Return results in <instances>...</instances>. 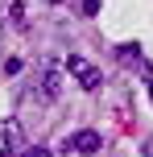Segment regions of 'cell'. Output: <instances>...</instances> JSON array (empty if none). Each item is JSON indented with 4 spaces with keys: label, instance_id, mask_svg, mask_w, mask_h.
Wrapping results in <instances>:
<instances>
[{
    "label": "cell",
    "instance_id": "cell-1",
    "mask_svg": "<svg viewBox=\"0 0 153 157\" xmlns=\"http://www.w3.org/2000/svg\"><path fill=\"white\" fill-rule=\"evenodd\" d=\"M66 75H75V78H79V87H87V91H95V87L104 83V75H99L95 66L87 62V58H79V54L66 58Z\"/></svg>",
    "mask_w": 153,
    "mask_h": 157
},
{
    "label": "cell",
    "instance_id": "cell-6",
    "mask_svg": "<svg viewBox=\"0 0 153 157\" xmlns=\"http://www.w3.org/2000/svg\"><path fill=\"white\" fill-rule=\"evenodd\" d=\"M120 62H141V46H120Z\"/></svg>",
    "mask_w": 153,
    "mask_h": 157
},
{
    "label": "cell",
    "instance_id": "cell-5",
    "mask_svg": "<svg viewBox=\"0 0 153 157\" xmlns=\"http://www.w3.org/2000/svg\"><path fill=\"white\" fill-rule=\"evenodd\" d=\"M8 17H13V25H17V29H29V17H25V4H21V0L8 8Z\"/></svg>",
    "mask_w": 153,
    "mask_h": 157
},
{
    "label": "cell",
    "instance_id": "cell-4",
    "mask_svg": "<svg viewBox=\"0 0 153 157\" xmlns=\"http://www.w3.org/2000/svg\"><path fill=\"white\" fill-rule=\"evenodd\" d=\"M41 91H46L50 99L62 95V75H58V66H46V75H41Z\"/></svg>",
    "mask_w": 153,
    "mask_h": 157
},
{
    "label": "cell",
    "instance_id": "cell-11",
    "mask_svg": "<svg viewBox=\"0 0 153 157\" xmlns=\"http://www.w3.org/2000/svg\"><path fill=\"white\" fill-rule=\"evenodd\" d=\"M50 4H62V0H50Z\"/></svg>",
    "mask_w": 153,
    "mask_h": 157
},
{
    "label": "cell",
    "instance_id": "cell-10",
    "mask_svg": "<svg viewBox=\"0 0 153 157\" xmlns=\"http://www.w3.org/2000/svg\"><path fill=\"white\" fill-rule=\"evenodd\" d=\"M149 95H153V78H149Z\"/></svg>",
    "mask_w": 153,
    "mask_h": 157
},
{
    "label": "cell",
    "instance_id": "cell-3",
    "mask_svg": "<svg viewBox=\"0 0 153 157\" xmlns=\"http://www.w3.org/2000/svg\"><path fill=\"white\" fill-rule=\"evenodd\" d=\"M99 145H104V141H99L95 128H83V132H75V136H71V149H75V153H83V157L99 153Z\"/></svg>",
    "mask_w": 153,
    "mask_h": 157
},
{
    "label": "cell",
    "instance_id": "cell-8",
    "mask_svg": "<svg viewBox=\"0 0 153 157\" xmlns=\"http://www.w3.org/2000/svg\"><path fill=\"white\" fill-rule=\"evenodd\" d=\"M21 157H50V149H25Z\"/></svg>",
    "mask_w": 153,
    "mask_h": 157
},
{
    "label": "cell",
    "instance_id": "cell-2",
    "mask_svg": "<svg viewBox=\"0 0 153 157\" xmlns=\"http://www.w3.org/2000/svg\"><path fill=\"white\" fill-rule=\"evenodd\" d=\"M25 145H21V124L17 120H8L4 128H0V157H17Z\"/></svg>",
    "mask_w": 153,
    "mask_h": 157
},
{
    "label": "cell",
    "instance_id": "cell-7",
    "mask_svg": "<svg viewBox=\"0 0 153 157\" xmlns=\"http://www.w3.org/2000/svg\"><path fill=\"white\" fill-rule=\"evenodd\" d=\"M83 13H87V17H95V13H99V0H83Z\"/></svg>",
    "mask_w": 153,
    "mask_h": 157
},
{
    "label": "cell",
    "instance_id": "cell-9",
    "mask_svg": "<svg viewBox=\"0 0 153 157\" xmlns=\"http://www.w3.org/2000/svg\"><path fill=\"white\" fill-rule=\"evenodd\" d=\"M145 157H153V141H149V145H145Z\"/></svg>",
    "mask_w": 153,
    "mask_h": 157
}]
</instances>
